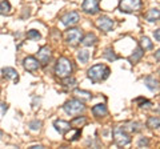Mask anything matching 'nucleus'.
Segmentation results:
<instances>
[{
	"instance_id": "nucleus-1",
	"label": "nucleus",
	"mask_w": 160,
	"mask_h": 149,
	"mask_svg": "<svg viewBox=\"0 0 160 149\" xmlns=\"http://www.w3.org/2000/svg\"><path fill=\"white\" fill-rule=\"evenodd\" d=\"M109 73H111V69L107 65H104V64H96V65L91 67L87 71V76L93 83H99V81H103L106 79H108Z\"/></svg>"
},
{
	"instance_id": "nucleus-2",
	"label": "nucleus",
	"mask_w": 160,
	"mask_h": 149,
	"mask_svg": "<svg viewBox=\"0 0 160 149\" xmlns=\"http://www.w3.org/2000/svg\"><path fill=\"white\" fill-rule=\"evenodd\" d=\"M72 61L69 60L68 57H59V60L56 61V65H55V74L59 77V79H64L67 76H71L72 73Z\"/></svg>"
},
{
	"instance_id": "nucleus-3",
	"label": "nucleus",
	"mask_w": 160,
	"mask_h": 149,
	"mask_svg": "<svg viewBox=\"0 0 160 149\" xmlns=\"http://www.w3.org/2000/svg\"><path fill=\"white\" fill-rule=\"evenodd\" d=\"M64 112L69 116H78V115H82L86 111V105L83 104V101L78 100V99H72V100L67 101L66 104L63 105Z\"/></svg>"
},
{
	"instance_id": "nucleus-4",
	"label": "nucleus",
	"mask_w": 160,
	"mask_h": 149,
	"mask_svg": "<svg viewBox=\"0 0 160 149\" xmlns=\"http://www.w3.org/2000/svg\"><path fill=\"white\" fill-rule=\"evenodd\" d=\"M113 140L118 147H126L131 142V137H129V133L123 127H116L113 129Z\"/></svg>"
},
{
	"instance_id": "nucleus-5",
	"label": "nucleus",
	"mask_w": 160,
	"mask_h": 149,
	"mask_svg": "<svg viewBox=\"0 0 160 149\" xmlns=\"http://www.w3.org/2000/svg\"><path fill=\"white\" fill-rule=\"evenodd\" d=\"M64 36H66V41H67L68 46L75 47L80 43V40H82L83 31L80 28H68L66 31V33H64Z\"/></svg>"
},
{
	"instance_id": "nucleus-6",
	"label": "nucleus",
	"mask_w": 160,
	"mask_h": 149,
	"mask_svg": "<svg viewBox=\"0 0 160 149\" xmlns=\"http://www.w3.org/2000/svg\"><path fill=\"white\" fill-rule=\"evenodd\" d=\"M119 8L124 13L139 12L142 9V0H122Z\"/></svg>"
},
{
	"instance_id": "nucleus-7",
	"label": "nucleus",
	"mask_w": 160,
	"mask_h": 149,
	"mask_svg": "<svg viewBox=\"0 0 160 149\" xmlns=\"http://www.w3.org/2000/svg\"><path fill=\"white\" fill-rule=\"evenodd\" d=\"M79 20H80V15L76 11L68 12V13H66L62 17V23H63V26H66V27H73V26H76V24L79 23Z\"/></svg>"
},
{
	"instance_id": "nucleus-8",
	"label": "nucleus",
	"mask_w": 160,
	"mask_h": 149,
	"mask_svg": "<svg viewBox=\"0 0 160 149\" xmlns=\"http://www.w3.org/2000/svg\"><path fill=\"white\" fill-rule=\"evenodd\" d=\"M113 26H115V22L108 16H100L96 20V27L99 29H102V31H104V32L112 31Z\"/></svg>"
},
{
	"instance_id": "nucleus-9",
	"label": "nucleus",
	"mask_w": 160,
	"mask_h": 149,
	"mask_svg": "<svg viewBox=\"0 0 160 149\" xmlns=\"http://www.w3.org/2000/svg\"><path fill=\"white\" fill-rule=\"evenodd\" d=\"M51 57H52V51H51V48L49 47H42L39 49V52H38V60L39 63L42 64V65H47V64L49 63V60H51Z\"/></svg>"
},
{
	"instance_id": "nucleus-10",
	"label": "nucleus",
	"mask_w": 160,
	"mask_h": 149,
	"mask_svg": "<svg viewBox=\"0 0 160 149\" xmlns=\"http://www.w3.org/2000/svg\"><path fill=\"white\" fill-rule=\"evenodd\" d=\"M82 9L88 15H95L100 11V7H99L98 0H84Z\"/></svg>"
},
{
	"instance_id": "nucleus-11",
	"label": "nucleus",
	"mask_w": 160,
	"mask_h": 149,
	"mask_svg": "<svg viewBox=\"0 0 160 149\" xmlns=\"http://www.w3.org/2000/svg\"><path fill=\"white\" fill-rule=\"evenodd\" d=\"M23 67L26 71L28 72H36L38 69L40 68V63L36 57L33 56H27L26 59L23 60Z\"/></svg>"
},
{
	"instance_id": "nucleus-12",
	"label": "nucleus",
	"mask_w": 160,
	"mask_h": 149,
	"mask_svg": "<svg viewBox=\"0 0 160 149\" xmlns=\"http://www.w3.org/2000/svg\"><path fill=\"white\" fill-rule=\"evenodd\" d=\"M53 127L60 133V135H66V133L71 131V128H72L71 123L64 121V120H55L53 121Z\"/></svg>"
},
{
	"instance_id": "nucleus-13",
	"label": "nucleus",
	"mask_w": 160,
	"mask_h": 149,
	"mask_svg": "<svg viewBox=\"0 0 160 149\" xmlns=\"http://www.w3.org/2000/svg\"><path fill=\"white\" fill-rule=\"evenodd\" d=\"M73 95L80 101H89V100H92V93L88 92V91H84V89L73 88Z\"/></svg>"
},
{
	"instance_id": "nucleus-14",
	"label": "nucleus",
	"mask_w": 160,
	"mask_h": 149,
	"mask_svg": "<svg viewBox=\"0 0 160 149\" xmlns=\"http://www.w3.org/2000/svg\"><path fill=\"white\" fill-rule=\"evenodd\" d=\"M98 41V37H96V35L95 33H87V35H84V36L82 37V40H80V43L83 44L84 47H92L95 46Z\"/></svg>"
},
{
	"instance_id": "nucleus-15",
	"label": "nucleus",
	"mask_w": 160,
	"mask_h": 149,
	"mask_svg": "<svg viewBox=\"0 0 160 149\" xmlns=\"http://www.w3.org/2000/svg\"><path fill=\"white\" fill-rule=\"evenodd\" d=\"M108 113V109L106 104H96L95 107H92V115L95 117H104Z\"/></svg>"
},
{
	"instance_id": "nucleus-16",
	"label": "nucleus",
	"mask_w": 160,
	"mask_h": 149,
	"mask_svg": "<svg viewBox=\"0 0 160 149\" xmlns=\"http://www.w3.org/2000/svg\"><path fill=\"white\" fill-rule=\"evenodd\" d=\"M3 74H4V77H7V79H11V80H13L15 83H18L19 81V73L18 71L15 68H11V67H7V68H3Z\"/></svg>"
},
{
	"instance_id": "nucleus-17",
	"label": "nucleus",
	"mask_w": 160,
	"mask_h": 149,
	"mask_svg": "<svg viewBox=\"0 0 160 149\" xmlns=\"http://www.w3.org/2000/svg\"><path fill=\"white\" fill-rule=\"evenodd\" d=\"M144 85H146L149 91L155 92L159 89V81H158V79H155L153 76H147L144 79Z\"/></svg>"
},
{
	"instance_id": "nucleus-18",
	"label": "nucleus",
	"mask_w": 160,
	"mask_h": 149,
	"mask_svg": "<svg viewBox=\"0 0 160 149\" xmlns=\"http://www.w3.org/2000/svg\"><path fill=\"white\" fill-rule=\"evenodd\" d=\"M143 55H144V49L142 48V47H138L136 49H135V52L129 56V61H131L132 64H135V63H138L140 59L143 57Z\"/></svg>"
},
{
	"instance_id": "nucleus-19",
	"label": "nucleus",
	"mask_w": 160,
	"mask_h": 149,
	"mask_svg": "<svg viewBox=\"0 0 160 149\" xmlns=\"http://www.w3.org/2000/svg\"><path fill=\"white\" fill-rule=\"evenodd\" d=\"M124 129H126L127 132H133V133H136V132H140L143 129V124H140V123H133V121H131V123H128L127 124V127H123Z\"/></svg>"
},
{
	"instance_id": "nucleus-20",
	"label": "nucleus",
	"mask_w": 160,
	"mask_h": 149,
	"mask_svg": "<svg viewBox=\"0 0 160 149\" xmlns=\"http://www.w3.org/2000/svg\"><path fill=\"white\" fill-rule=\"evenodd\" d=\"M146 19H147V22H149V23L158 22L159 20V9L158 8H151L148 11V13L146 15Z\"/></svg>"
},
{
	"instance_id": "nucleus-21",
	"label": "nucleus",
	"mask_w": 160,
	"mask_h": 149,
	"mask_svg": "<svg viewBox=\"0 0 160 149\" xmlns=\"http://www.w3.org/2000/svg\"><path fill=\"white\" fill-rule=\"evenodd\" d=\"M87 123V117L86 116H75L73 120L71 121V127H75V128H82L83 125H86Z\"/></svg>"
},
{
	"instance_id": "nucleus-22",
	"label": "nucleus",
	"mask_w": 160,
	"mask_h": 149,
	"mask_svg": "<svg viewBox=\"0 0 160 149\" xmlns=\"http://www.w3.org/2000/svg\"><path fill=\"white\" fill-rule=\"evenodd\" d=\"M76 85H78L76 79H73V77H71V76H67V77L63 79V87H64V88H67V89H73V88H76Z\"/></svg>"
},
{
	"instance_id": "nucleus-23",
	"label": "nucleus",
	"mask_w": 160,
	"mask_h": 149,
	"mask_svg": "<svg viewBox=\"0 0 160 149\" xmlns=\"http://www.w3.org/2000/svg\"><path fill=\"white\" fill-rule=\"evenodd\" d=\"M76 57L82 64H87L88 60H89V52L87 51V49H80V51H78Z\"/></svg>"
},
{
	"instance_id": "nucleus-24",
	"label": "nucleus",
	"mask_w": 160,
	"mask_h": 149,
	"mask_svg": "<svg viewBox=\"0 0 160 149\" xmlns=\"http://www.w3.org/2000/svg\"><path fill=\"white\" fill-rule=\"evenodd\" d=\"M11 13V4L8 0L0 2V15H9Z\"/></svg>"
},
{
	"instance_id": "nucleus-25",
	"label": "nucleus",
	"mask_w": 160,
	"mask_h": 149,
	"mask_svg": "<svg viewBox=\"0 0 160 149\" xmlns=\"http://www.w3.org/2000/svg\"><path fill=\"white\" fill-rule=\"evenodd\" d=\"M103 57L107 59L108 61H115V60H118V55L113 52L112 48H107L106 51L103 52Z\"/></svg>"
},
{
	"instance_id": "nucleus-26",
	"label": "nucleus",
	"mask_w": 160,
	"mask_h": 149,
	"mask_svg": "<svg viewBox=\"0 0 160 149\" xmlns=\"http://www.w3.org/2000/svg\"><path fill=\"white\" fill-rule=\"evenodd\" d=\"M159 125H160V120L158 116H151L148 118L147 121V127L151 128V129H159Z\"/></svg>"
},
{
	"instance_id": "nucleus-27",
	"label": "nucleus",
	"mask_w": 160,
	"mask_h": 149,
	"mask_svg": "<svg viewBox=\"0 0 160 149\" xmlns=\"http://www.w3.org/2000/svg\"><path fill=\"white\" fill-rule=\"evenodd\" d=\"M140 46H142V48L144 49V51H147V49H152V48H153L152 41L149 40L147 36H143V37H142V40H140Z\"/></svg>"
},
{
	"instance_id": "nucleus-28",
	"label": "nucleus",
	"mask_w": 160,
	"mask_h": 149,
	"mask_svg": "<svg viewBox=\"0 0 160 149\" xmlns=\"http://www.w3.org/2000/svg\"><path fill=\"white\" fill-rule=\"evenodd\" d=\"M28 128H29V131H32V132H39L40 129H42V121L40 120H32L28 124Z\"/></svg>"
},
{
	"instance_id": "nucleus-29",
	"label": "nucleus",
	"mask_w": 160,
	"mask_h": 149,
	"mask_svg": "<svg viewBox=\"0 0 160 149\" xmlns=\"http://www.w3.org/2000/svg\"><path fill=\"white\" fill-rule=\"evenodd\" d=\"M40 37H42V35L36 29H31L27 32V39H29V40H40Z\"/></svg>"
},
{
	"instance_id": "nucleus-30",
	"label": "nucleus",
	"mask_w": 160,
	"mask_h": 149,
	"mask_svg": "<svg viewBox=\"0 0 160 149\" xmlns=\"http://www.w3.org/2000/svg\"><path fill=\"white\" fill-rule=\"evenodd\" d=\"M138 147H139V148H147V147H149V140H148V137H140L139 141H138Z\"/></svg>"
},
{
	"instance_id": "nucleus-31",
	"label": "nucleus",
	"mask_w": 160,
	"mask_h": 149,
	"mask_svg": "<svg viewBox=\"0 0 160 149\" xmlns=\"http://www.w3.org/2000/svg\"><path fill=\"white\" fill-rule=\"evenodd\" d=\"M153 36H155V40H156V41L160 40V32H159V29H156V31L153 32Z\"/></svg>"
},
{
	"instance_id": "nucleus-32",
	"label": "nucleus",
	"mask_w": 160,
	"mask_h": 149,
	"mask_svg": "<svg viewBox=\"0 0 160 149\" xmlns=\"http://www.w3.org/2000/svg\"><path fill=\"white\" fill-rule=\"evenodd\" d=\"M0 105H2V111H3V113L8 109V105H7V104H0Z\"/></svg>"
},
{
	"instance_id": "nucleus-33",
	"label": "nucleus",
	"mask_w": 160,
	"mask_h": 149,
	"mask_svg": "<svg viewBox=\"0 0 160 149\" xmlns=\"http://www.w3.org/2000/svg\"><path fill=\"white\" fill-rule=\"evenodd\" d=\"M44 147L43 145H32V147H29V149H43Z\"/></svg>"
},
{
	"instance_id": "nucleus-34",
	"label": "nucleus",
	"mask_w": 160,
	"mask_h": 149,
	"mask_svg": "<svg viewBox=\"0 0 160 149\" xmlns=\"http://www.w3.org/2000/svg\"><path fill=\"white\" fill-rule=\"evenodd\" d=\"M159 56H160V53H159V51H156V53H155V57H156V61L159 63Z\"/></svg>"
}]
</instances>
